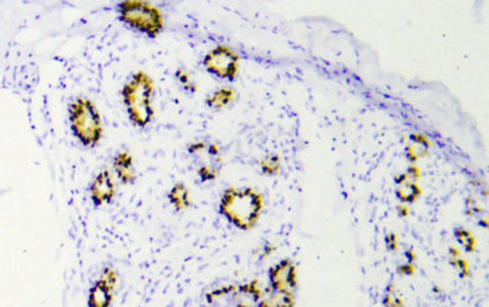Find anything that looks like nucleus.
Returning a JSON list of instances; mask_svg holds the SVG:
<instances>
[{
  "label": "nucleus",
  "mask_w": 489,
  "mask_h": 307,
  "mask_svg": "<svg viewBox=\"0 0 489 307\" xmlns=\"http://www.w3.org/2000/svg\"><path fill=\"white\" fill-rule=\"evenodd\" d=\"M451 263H453V266H455L456 268L460 271L461 278H465V277L468 276V267H466L465 261H463V259H459L458 256H456V257H451Z\"/></svg>",
  "instance_id": "6ab92c4d"
},
{
  "label": "nucleus",
  "mask_w": 489,
  "mask_h": 307,
  "mask_svg": "<svg viewBox=\"0 0 489 307\" xmlns=\"http://www.w3.org/2000/svg\"><path fill=\"white\" fill-rule=\"evenodd\" d=\"M383 306L384 307H403L402 298H401L400 294H398L397 291H396L395 284L391 283L387 286L386 291H384Z\"/></svg>",
  "instance_id": "2eb2a0df"
},
{
  "label": "nucleus",
  "mask_w": 489,
  "mask_h": 307,
  "mask_svg": "<svg viewBox=\"0 0 489 307\" xmlns=\"http://www.w3.org/2000/svg\"><path fill=\"white\" fill-rule=\"evenodd\" d=\"M204 148H205V143H194L191 146H189V152L191 154H194L198 153V152H200Z\"/></svg>",
  "instance_id": "5701e85b"
},
{
  "label": "nucleus",
  "mask_w": 489,
  "mask_h": 307,
  "mask_svg": "<svg viewBox=\"0 0 489 307\" xmlns=\"http://www.w3.org/2000/svg\"><path fill=\"white\" fill-rule=\"evenodd\" d=\"M279 169V157L277 154H268L262 161V171L264 174H276Z\"/></svg>",
  "instance_id": "dca6fc26"
},
{
  "label": "nucleus",
  "mask_w": 489,
  "mask_h": 307,
  "mask_svg": "<svg viewBox=\"0 0 489 307\" xmlns=\"http://www.w3.org/2000/svg\"><path fill=\"white\" fill-rule=\"evenodd\" d=\"M454 235H455L456 240L465 248L466 252L470 253V252L474 251V248H475V239H474V236L468 230L458 226V228L454 229Z\"/></svg>",
  "instance_id": "4468645a"
},
{
  "label": "nucleus",
  "mask_w": 489,
  "mask_h": 307,
  "mask_svg": "<svg viewBox=\"0 0 489 307\" xmlns=\"http://www.w3.org/2000/svg\"><path fill=\"white\" fill-rule=\"evenodd\" d=\"M295 306V299L292 293L286 292H276L272 291L263 301L258 303V307H293Z\"/></svg>",
  "instance_id": "9b49d317"
},
{
  "label": "nucleus",
  "mask_w": 489,
  "mask_h": 307,
  "mask_svg": "<svg viewBox=\"0 0 489 307\" xmlns=\"http://www.w3.org/2000/svg\"><path fill=\"white\" fill-rule=\"evenodd\" d=\"M400 187L396 191V195H397L398 199L403 202H413L416 200V197L421 194L420 189H418L417 185L415 183H410V182H401Z\"/></svg>",
  "instance_id": "ddd939ff"
},
{
  "label": "nucleus",
  "mask_w": 489,
  "mask_h": 307,
  "mask_svg": "<svg viewBox=\"0 0 489 307\" xmlns=\"http://www.w3.org/2000/svg\"><path fill=\"white\" fill-rule=\"evenodd\" d=\"M101 276H103L104 278L108 281V283L110 284L111 287H114V288H115V286H116V273L113 268H110V267H106V268L104 269V272H103V274H101Z\"/></svg>",
  "instance_id": "aec40b11"
},
{
  "label": "nucleus",
  "mask_w": 489,
  "mask_h": 307,
  "mask_svg": "<svg viewBox=\"0 0 489 307\" xmlns=\"http://www.w3.org/2000/svg\"><path fill=\"white\" fill-rule=\"evenodd\" d=\"M113 167L121 183L132 185L136 182L137 173L133 166V157L128 152H118L113 159Z\"/></svg>",
  "instance_id": "1a4fd4ad"
},
{
  "label": "nucleus",
  "mask_w": 489,
  "mask_h": 307,
  "mask_svg": "<svg viewBox=\"0 0 489 307\" xmlns=\"http://www.w3.org/2000/svg\"><path fill=\"white\" fill-rule=\"evenodd\" d=\"M405 254H406V257H407V259H408V262H410V263H412V262L415 261V254L412 253V251H407Z\"/></svg>",
  "instance_id": "393cba45"
},
{
  "label": "nucleus",
  "mask_w": 489,
  "mask_h": 307,
  "mask_svg": "<svg viewBox=\"0 0 489 307\" xmlns=\"http://www.w3.org/2000/svg\"><path fill=\"white\" fill-rule=\"evenodd\" d=\"M386 245L389 251H396L397 249V241H396L395 234H388L386 236Z\"/></svg>",
  "instance_id": "412c9836"
},
{
  "label": "nucleus",
  "mask_w": 489,
  "mask_h": 307,
  "mask_svg": "<svg viewBox=\"0 0 489 307\" xmlns=\"http://www.w3.org/2000/svg\"><path fill=\"white\" fill-rule=\"evenodd\" d=\"M176 79L178 80V82L182 85V86H184V89L186 90V91H189V92L196 91V85H195L194 82H191L189 74H187L185 70H182V69L177 70Z\"/></svg>",
  "instance_id": "f3484780"
},
{
  "label": "nucleus",
  "mask_w": 489,
  "mask_h": 307,
  "mask_svg": "<svg viewBox=\"0 0 489 307\" xmlns=\"http://www.w3.org/2000/svg\"><path fill=\"white\" fill-rule=\"evenodd\" d=\"M272 291L292 293L296 288V267L289 259L281 261L268 272Z\"/></svg>",
  "instance_id": "423d86ee"
},
{
  "label": "nucleus",
  "mask_w": 489,
  "mask_h": 307,
  "mask_svg": "<svg viewBox=\"0 0 489 307\" xmlns=\"http://www.w3.org/2000/svg\"><path fill=\"white\" fill-rule=\"evenodd\" d=\"M415 272V268L412 267V264H406V266H401L398 267V273L401 274H407V276H411Z\"/></svg>",
  "instance_id": "4be33fe9"
},
{
  "label": "nucleus",
  "mask_w": 489,
  "mask_h": 307,
  "mask_svg": "<svg viewBox=\"0 0 489 307\" xmlns=\"http://www.w3.org/2000/svg\"><path fill=\"white\" fill-rule=\"evenodd\" d=\"M234 97H235V92L231 89H225L224 87V89H219L218 91L211 94L206 99V105L213 109L224 108V106L228 105L229 102L233 101Z\"/></svg>",
  "instance_id": "f8f14e48"
},
{
  "label": "nucleus",
  "mask_w": 489,
  "mask_h": 307,
  "mask_svg": "<svg viewBox=\"0 0 489 307\" xmlns=\"http://www.w3.org/2000/svg\"><path fill=\"white\" fill-rule=\"evenodd\" d=\"M69 121L75 138L84 147L92 148L103 138L100 113L89 99L76 97L69 105Z\"/></svg>",
  "instance_id": "7ed1b4c3"
},
{
  "label": "nucleus",
  "mask_w": 489,
  "mask_h": 307,
  "mask_svg": "<svg viewBox=\"0 0 489 307\" xmlns=\"http://www.w3.org/2000/svg\"><path fill=\"white\" fill-rule=\"evenodd\" d=\"M168 201L171 202V205L176 209L177 211H182L185 209H189L190 205H191V201H190V196H189V190L186 189L184 183L178 182V183L174 185L173 187L171 189V191L168 192Z\"/></svg>",
  "instance_id": "9d476101"
},
{
  "label": "nucleus",
  "mask_w": 489,
  "mask_h": 307,
  "mask_svg": "<svg viewBox=\"0 0 489 307\" xmlns=\"http://www.w3.org/2000/svg\"><path fill=\"white\" fill-rule=\"evenodd\" d=\"M116 187L109 169H103L95 176L90 185V196L96 208L104 204H110L115 197Z\"/></svg>",
  "instance_id": "0eeeda50"
},
{
  "label": "nucleus",
  "mask_w": 489,
  "mask_h": 307,
  "mask_svg": "<svg viewBox=\"0 0 489 307\" xmlns=\"http://www.w3.org/2000/svg\"><path fill=\"white\" fill-rule=\"evenodd\" d=\"M198 174L200 176L201 181H211V179L216 178V171L211 169L209 166H203L198 169Z\"/></svg>",
  "instance_id": "a211bd4d"
},
{
  "label": "nucleus",
  "mask_w": 489,
  "mask_h": 307,
  "mask_svg": "<svg viewBox=\"0 0 489 307\" xmlns=\"http://www.w3.org/2000/svg\"><path fill=\"white\" fill-rule=\"evenodd\" d=\"M263 209L262 195L251 187H229L221 196L219 213L239 230H251Z\"/></svg>",
  "instance_id": "f257e3e1"
},
{
  "label": "nucleus",
  "mask_w": 489,
  "mask_h": 307,
  "mask_svg": "<svg viewBox=\"0 0 489 307\" xmlns=\"http://www.w3.org/2000/svg\"><path fill=\"white\" fill-rule=\"evenodd\" d=\"M154 92V81L144 71H137L132 75L121 89L124 105L132 124L138 128H146L154 118L152 97Z\"/></svg>",
  "instance_id": "f03ea898"
},
{
  "label": "nucleus",
  "mask_w": 489,
  "mask_h": 307,
  "mask_svg": "<svg viewBox=\"0 0 489 307\" xmlns=\"http://www.w3.org/2000/svg\"><path fill=\"white\" fill-rule=\"evenodd\" d=\"M119 19L129 28L154 39L163 32V14L156 7L141 0H126L118 6Z\"/></svg>",
  "instance_id": "20e7f679"
},
{
  "label": "nucleus",
  "mask_w": 489,
  "mask_h": 307,
  "mask_svg": "<svg viewBox=\"0 0 489 307\" xmlns=\"http://www.w3.org/2000/svg\"><path fill=\"white\" fill-rule=\"evenodd\" d=\"M113 289L103 276L97 279L89 289L87 306L89 307H110L113 301Z\"/></svg>",
  "instance_id": "6e6552de"
},
{
  "label": "nucleus",
  "mask_w": 489,
  "mask_h": 307,
  "mask_svg": "<svg viewBox=\"0 0 489 307\" xmlns=\"http://www.w3.org/2000/svg\"><path fill=\"white\" fill-rule=\"evenodd\" d=\"M238 56L230 48L219 44L208 52L204 57L203 65L214 76L233 81L238 74Z\"/></svg>",
  "instance_id": "39448f33"
},
{
  "label": "nucleus",
  "mask_w": 489,
  "mask_h": 307,
  "mask_svg": "<svg viewBox=\"0 0 489 307\" xmlns=\"http://www.w3.org/2000/svg\"><path fill=\"white\" fill-rule=\"evenodd\" d=\"M209 153H210V154H213V156H216V154L219 153V151H218V147H216L215 144H211V146H210V148H209Z\"/></svg>",
  "instance_id": "b1692460"
}]
</instances>
